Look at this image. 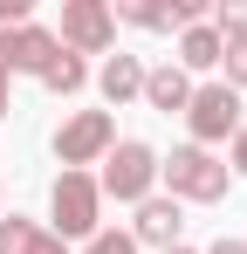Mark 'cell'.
Here are the masks:
<instances>
[{
    "mask_svg": "<svg viewBox=\"0 0 247 254\" xmlns=\"http://www.w3.org/2000/svg\"><path fill=\"white\" fill-rule=\"evenodd\" d=\"M165 186H172V199H220V192H227V165H220V158H213V151H199V144H185V151H172V158H165Z\"/></svg>",
    "mask_w": 247,
    "mask_h": 254,
    "instance_id": "cell-1",
    "label": "cell"
},
{
    "mask_svg": "<svg viewBox=\"0 0 247 254\" xmlns=\"http://www.w3.org/2000/svg\"><path fill=\"white\" fill-rule=\"evenodd\" d=\"M48 206H55V241H69V234H96V206H103V192H96L89 172H62L55 192H48Z\"/></svg>",
    "mask_w": 247,
    "mask_h": 254,
    "instance_id": "cell-2",
    "label": "cell"
},
{
    "mask_svg": "<svg viewBox=\"0 0 247 254\" xmlns=\"http://www.w3.org/2000/svg\"><path fill=\"white\" fill-rule=\"evenodd\" d=\"M151 179H158V151L137 144V137H124L117 151H110V165H103V186L96 192H110V199H151Z\"/></svg>",
    "mask_w": 247,
    "mask_h": 254,
    "instance_id": "cell-3",
    "label": "cell"
},
{
    "mask_svg": "<svg viewBox=\"0 0 247 254\" xmlns=\"http://www.w3.org/2000/svg\"><path fill=\"white\" fill-rule=\"evenodd\" d=\"M110 144H117L110 110H82V117H69V124L55 130V158H62V172H82L89 158H103Z\"/></svg>",
    "mask_w": 247,
    "mask_h": 254,
    "instance_id": "cell-4",
    "label": "cell"
},
{
    "mask_svg": "<svg viewBox=\"0 0 247 254\" xmlns=\"http://www.w3.org/2000/svg\"><path fill=\"white\" fill-rule=\"evenodd\" d=\"M185 124H192V137H199V151H206V144H220V137H234V130H241V96H234L227 83L192 89V103H185Z\"/></svg>",
    "mask_w": 247,
    "mask_h": 254,
    "instance_id": "cell-5",
    "label": "cell"
},
{
    "mask_svg": "<svg viewBox=\"0 0 247 254\" xmlns=\"http://www.w3.org/2000/svg\"><path fill=\"white\" fill-rule=\"evenodd\" d=\"M117 42V14L103 0H69L62 7V48L69 55H96V48Z\"/></svg>",
    "mask_w": 247,
    "mask_h": 254,
    "instance_id": "cell-6",
    "label": "cell"
},
{
    "mask_svg": "<svg viewBox=\"0 0 247 254\" xmlns=\"http://www.w3.org/2000/svg\"><path fill=\"white\" fill-rule=\"evenodd\" d=\"M0 55H7V69H28V76H41V69L62 55V42H55L48 28H35V21H28V28L0 35Z\"/></svg>",
    "mask_w": 247,
    "mask_h": 254,
    "instance_id": "cell-7",
    "label": "cell"
},
{
    "mask_svg": "<svg viewBox=\"0 0 247 254\" xmlns=\"http://www.w3.org/2000/svg\"><path fill=\"white\" fill-rule=\"evenodd\" d=\"M130 241L137 248H179V199H137Z\"/></svg>",
    "mask_w": 247,
    "mask_h": 254,
    "instance_id": "cell-8",
    "label": "cell"
},
{
    "mask_svg": "<svg viewBox=\"0 0 247 254\" xmlns=\"http://www.w3.org/2000/svg\"><path fill=\"white\" fill-rule=\"evenodd\" d=\"M144 103H151V110H165V117H172V110H185V103H192L185 69H172V62H165V69H144Z\"/></svg>",
    "mask_w": 247,
    "mask_h": 254,
    "instance_id": "cell-9",
    "label": "cell"
},
{
    "mask_svg": "<svg viewBox=\"0 0 247 254\" xmlns=\"http://www.w3.org/2000/svg\"><path fill=\"white\" fill-rule=\"evenodd\" d=\"M103 96H110V103L144 96V62H137V55H110V62H103Z\"/></svg>",
    "mask_w": 247,
    "mask_h": 254,
    "instance_id": "cell-10",
    "label": "cell"
},
{
    "mask_svg": "<svg viewBox=\"0 0 247 254\" xmlns=\"http://www.w3.org/2000/svg\"><path fill=\"white\" fill-rule=\"evenodd\" d=\"M179 62H185V69H213V62H220V35H213L206 21H192V28L179 35Z\"/></svg>",
    "mask_w": 247,
    "mask_h": 254,
    "instance_id": "cell-11",
    "label": "cell"
},
{
    "mask_svg": "<svg viewBox=\"0 0 247 254\" xmlns=\"http://www.w3.org/2000/svg\"><path fill=\"white\" fill-rule=\"evenodd\" d=\"M41 83L55 89V96H76V89L89 83V69H82V55H69V48H62V55H55V62L41 69Z\"/></svg>",
    "mask_w": 247,
    "mask_h": 254,
    "instance_id": "cell-12",
    "label": "cell"
},
{
    "mask_svg": "<svg viewBox=\"0 0 247 254\" xmlns=\"http://www.w3.org/2000/svg\"><path fill=\"white\" fill-rule=\"evenodd\" d=\"M213 35H220V42H247V0H220Z\"/></svg>",
    "mask_w": 247,
    "mask_h": 254,
    "instance_id": "cell-13",
    "label": "cell"
},
{
    "mask_svg": "<svg viewBox=\"0 0 247 254\" xmlns=\"http://www.w3.org/2000/svg\"><path fill=\"white\" fill-rule=\"evenodd\" d=\"M28 241H35V227H28L21 213H7V220H0V254H28Z\"/></svg>",
    "mask_w": 247,
    "mask_h": 254,
    "instance_id": "cell-14",
    "label": "cell"
},
{
    "mask_svg": "<svg viewBox=\"0 0 247 254\" xmlns=\"http://www.w3.org/2000/svg\"><path fill=\"white\" fill-rule=\"evenodd\" d=\"M82 254H137V241H130V234H117V227H96Z\"/></svg>",
    "mask_w": 247,
    "mask_h": 254,
    "instance_id": "cell-15",
    "label": "cell"
},
{
    "mask_svg": "<svg viewBox=\"0 0 247 254\" xmlns=\"http://www.w3.org/2000/svg\"><path fill=\"white\" fill-rule=\"evenodd\" d=\"M220 62H227V89H247V42H220Z\"/></svg>",
    "mask_w": 247,
    "mask_h": 254,
    "instance_id": "cell-16",
    "label": "cell"
},
{
    "mask_svg": "<svg viewBox=\"0 0 247 254\" xmlns=\"http://www.w3.org/2000/svg\"><path fill=\"white\" fill-rule=\"evenodd\" d=\"M14 28H28V0H0V35H14Z\"/></svg>",
    "mask_w": 247,
    "mask_h": 254,
    "instance_id": "cell-17",
    "label": "cell"
},
{
    "mask_svg": "<svg viewBox=\"0 0 247 254\" xmlns=\"http://www.w3.org/2000/svg\"><path fill=\"white\" fill-rule=\"evenodd\" d=\"M28 254H69V248H62L55 234H35V241H28Z\"/></svg>",
    "mask_w": 247,
    "mask_h": 254,
    "instance_id": "cell-18",
    "label": "cell"
},
{
    "mask_svg": "<svg viewBox=\"0 0 247 254\" xmlns=\"http://www.w3.org/2000/svg\"><path fill=\"white\" fill-rule=\"evenodd\" d=\"M234 172H247V124L234 130Z\"/></svg>",
    "mask_w": 247,
    "mask_h": 254,
    "instance_id": "cell-19",
    "label": "cell"
},
{
    "mask_svg": "<svg viewBox=\"0 0 247 254\" xmlns=\"http://www.w3.org/2000/svg\"><path fill=\"white\" fill-rule=\"evenodd\" d=\"M7 83H14V69H7V55H0V124H7Z\"/></svg>",
    "mask_w": 247,
    "mask_h": 254,
    "instance_id": "cell-20",
    "label": "cell"
},
{
    "mask_svg": "<svg viewBox=\"0 0 247 254\" xmlns=\"http://www.w3.org/2000/svg\"><path fill=\"white\" fill-rule=\"evenodd\" d=\"M213 254H247V241H213Z\"/></svg>",
    "mask_w": 247,
    "mask_h": 254,
    "instance_id": "cell-21",
    "label": "cell"
},
{
    "mask_svg": "<svg viewBox=\"0 0 247 254\" xmlns=\"http://www.w3.org/2000/svg\"><path fill=\"white\" fill-rule=\"evenodd\" d=\"M165 254H192V248H165Z\"/></svg>",
    "mask_w": 247,
    "mask_h": 254,
    "instance_id": "cell-22",
    "label": "cell"
}]
</instances>
